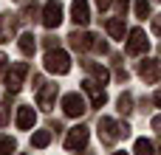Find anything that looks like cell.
<instances>
[{
  "instance_id": "obj_22",
  "label": "cell",
  "mask_w": 161,
  "mask_h": 155,
  "mask_svg": "<svg viewBox=\"0 0 161 155\" xmlns=\"http://www.w3.org/2000/svg\"><path fill=\"white\" fill-rule=\"evenodd\" d=\"M153 31L161 37V14H158V17H153Z\"/></svg>"
},
{
  "instance_id": "obj_2",
  "label": "cell",
  "mask_w": 161,
  "mask_h": 155,
  "mask_svg": "<svg viewBox=\"0 0 161 155\" xmlns=\"http://www.w3.org/2000/svg\"><path fill=\"white\" fill-rule=\"evenodd\" d=\"M25 76H28V65H25V62H14L11 71H8V76H6L8 93H17V90L23 88V79H25Z\"/></svg>"
},
{
  "instance_id": "obj_7",
  "label": "cell",
  "mask_w": 161,
  "mask_h": 155,
  "mask_svg": "<svg viewBox=\"0 0 161 155\" xmlns=\"http://www.w3.org/2000/svg\"><path fill=\"white\" fill-rule=\"evenodd\" d=\"M139 76L144 79V82H158L161 76V62L158 59H144V62H139Z\"/></svg>"
},
{
  "instance_id": "obj_16",
  "label": "cell",
  "mask_w": 161,
  "mask_h": 155,
  "mask_svg": "<svg viewBox=\"0 0 161 155\" xmlns=\"http://www.w3.org/2000/svg\"><path fill=\"white\" fill-rule=\"evenodd\" d=\"M17 45H20V51H23V54H34V48H37V40H34V34H23Z\"/></svg>"
},
{
  "instance_id": "obj_18",
  "label": "cell",
  "mask_w": 161,
  "mask_h": 155,
  "mask_svg": "<svg viewBox=\"0 0 161 155\" xmlns=\"http://www.w3.org/2000/svg\"><path fill=\"white\" fill-rule=\"evenodd\" d=\"M136 155H156V147H153L147 138H139V141H136Z\"/></svg>"
},
{
  "instance_id": "obj_28",
  "label": "cell",
  "mask_w": 161,
  "mask_h": 155,
  "mask_svg": "<svg viewBox=\"0 0 161 155\" xmlns=\"http://www.w3.org/2000/svg\"><path fill=\"white\" fill-rule=\"evenodd\" d=\"M156 104H158V107H161V90H158V93H156Z\"/></svg>"
},
{
  "instance_id": "obj_13",
  "label": "cell",
  "mask_w": 161,
  "mask_h": 155,
  "mask_svg": "<svg viewBox=\"0 0 161 155\" xmlns=\"http://www.w3.org/2000/svg\"><path fill=\"white\" fill-rule=\"evenodd\" d=\"M54 96H57V85H42L40 88V93H37V102H40V107H51V102H54Z\"/></svg>"
},
{
  "instance_id": "obj_30",
  "label": "cell",
  "mask_w": 161,
  "mask_h": 155,
  "mask_svg": "<svg viewBox=\"0 0 161 155\" xmlns=\"http://www.w3.org/2000/svg\"><path fill=\"white\" fill-rule=\"evenodd\" d=\"M116 155H127V152H116Z\"/></svg>"
},
{
  "instance_id": "obj_27",
  "label": "cell",
  "mask_w": 161,
  "mask_h": 155,
  "mask_svg": "<svg viewBox=\"0 0 161 155\" xmlns=\"http://www.w3.org/2000/svg\"><path fill=\"white\" fill-rule=\"evenodd\" d=\"M3 68H6V56L0 54V73H3Z\"/></svg>"
},
{
  "instance_id": "obj_25",
  "label": "cell",
  "mask_w": 161,
  "mask_h": 155,
  "mask_svg": "<svg viewBox=\"0 0 161 155\" xmlns=\"http://www.w3.org/2000/svg\"><path fill=\"white\" fill-rule=\"evenodd\" d=\"M96 6H99V8H108V6H110V0H96Z\"/></svg>"
},
{
  "instance_id": "obj_14",
  "label": "cell",
  "mask_w": 161,
  "mask_h": 155,
  "mask_svg": "<svg viewBox=\"0 0 161 155\" xmlns=\"http://www.w3.org/2000/svg\"><path fill=\"white\" fill-rule=\"evenodd\" d=\"M108 34L113 40H125V23H122V17H110L108 20Z\"/></svg>"
},
{
  "instance_id": "obj_10",
  "label": "cell",
  "mask_w": 161,
  "mask_h": 155,
  "mask_svg": "<svg viewBox=\"0 0 161 155\" xmlns=\"http://www.w3.org/2000/svg\"><path fill=\"white\" fill-rule=\"evenodd\" d=\"M34 119H37V113H34V107H17V127L20 130H31L34 127Z\"/></svg>"
},
{
  "instance_id": "obj_9",
  "label": "cell",
  "mask_w": 161,
  "mask_h": 155,
  "mask_svg": "<svg viewBox=\"0 0 161 155\" xmlns=\"http://www.w3.org/2000/svg\"><path fill=\"white\" fill-rule=\"evenodd\" d=\"M85 144H88V127H74L68 133V138H65V147L68 150H82Z\"/></svg>"
},
{
  "instance_id": "obj_24",
  "label": "cell",
  "mask_w": 161,
  "mask_h": 155,
  "mask_svg": "<svg viewBox=\"0 0 161 155\" xmlns=\"http://www.w3.org/2000/svg\"><path fill=\"white\" fill-rule=\"evenodd\" d=\"M3 25H6V17H0V42L6 40V34H3Z\"/></svg>"
},
{
  "instance_id": "obj_15",
  "label": "cell",
  "mask_w": 161,
  "mask_h": 155,
  "mask_svg": "<svg viewBox=\"0 0 161 155\" xmlns=\"http://www.w3.org/2000/svg\"><path fill=\"white\" fill-rule=\"evenodd\" d=\"M85 68L93 73V79L99 82V85H105L108 79H110V73H108V68H102V65H96V62H85Z\"/></svg>"
},
{
  "instance_id": "obj_11",
  "label": "cell",
  "mask_w": 161,
  "mask_h": 155,
  "mask_svg": "<svg viewBox=\"0 0 161 155\" xmlns=\"http://www.w3.org/2000/svg\"><path fill=\"white\" fill-rule=\"evenodd\" d=\"M68 40H71V45H74L76 51H88V48H93V34H79V31H74Z\"/></svg>"
},
{
  "instance_id": "obj_5",
  "label": "cell",
  "mask_w": 161,
  "mask_h": 155,
  "mask_svg": "<svg viewBox=\"0 0 161 155\" xmlns=\"http://www.w3.org/2000/svg\"><path fill=\"white\" fill-rule=\"evenodd\" d=\"M99 136H102L105 144H113L116 138H122V124H116L113 119L102 116V119H99Z\"/></svg>"
},
{
  "instance_id": "obj_4",
  "label": "cell",
  "mask_w": 161,
  "mask_h": 155,
  "mask_svg": "<svg viewBox=\"0 0 161 155\" xmlns=\"http://www.w3.org/2000/svg\"><path fill=\"white\" fill-rule=\"evenodd\" d=\"M62 110H65V116L76 119V116H82L88 110V104H85V99L79 93H68V96H62Z\"/></svg>"
},
{
  "instance_id": "obj_3",
  "label": "cell",
  "mask_w": 161,
  "mask_h": 155,
  "mask_svg": "<svg viewBox=\"0 0 161 155\" xmlns=\"http://www.w3.org/2000/svg\"><path fill=\"white\" fill-rule=\"evenodd\" d=\"M42 23H45V28H57V25L62 23V3H59V0H48V3H45V8H42Z\"/></svg>"
},
{
  "instance_id": "obj_20",
  "label": "cell",
  "mask_w": 161,
  "mask_h": 155,
  "mask_svg": "<svg viewBox=\"0 0 161 155\" xmlns=\"http://www.w3.org/2000/svg\"><path fill=\"white\" fill-rule=\"evenodd\" d=\"M119 110H122V113H130V110H133V96H130V93H122V96H119Z\"/></svg>"
},
{
  "instance_id": "obj_1",
  "label": "cell",
  "mask_w": 161,
  "mask_h": 155,
  "mask_svg": "<svg viewBox=\"0 0 161 155\" xmlns=\"http://www.w3.org/2000/svg\"><path fill=\"white\" fill-rule=\"evenodd\" d=\"M45 71L57 73V76L68 73L71 71V56L65 51H59V48H48V54H45Z\"/></svg>"
},
{
  "instance_id": "obj_29",
  "label": "cell",
  "mask_w": 161,
  "mask_h": 155,
  "mask_svg": "<svg viewBox=\"0 0 161 155\" xmlns=\"http://www.w3.org/2000/svg\"><path fill=\"white\" fill-rule=\"evenodd\" d=\"M156 155H161V141H158V152H156Z\"/></svg>"
},
{
  "instance_id": "obj_12",
  "label": "cell",
  "mask_w": 161,
  "mask_h": 155,
  "mask_svg": "<svg viewBox=\"0 0 161 155\" xmlns=\"http://www.w3.org/2000/svg\"><path fill=\"white\" fill-rule=\"evenodd\" d=\"M82 88L91 93V99H93V107H102L105 102H108V96H105V90H96V82H91V79H85L82 82Z\"/></svg>"
},
{
  "instance_id": "obj_26",
  "label": "cell",
  "mask_w": 161,
  "mask_h": 155,
  "mask_svg": "<svg viewBox=\"0 0 161 155\" xmlns=\"http://www.w3.org/2000/svg\"><path fill=\"white\" fill-rule=\"evenodd\" d=\"M153 127H156V130H161V116H156V119H153Z\"/></svg>"
},
{
  "instance_id": "obj_17",
  "label": "cell",
  "mask_w": 161,
  "mask_h": 155,
  "mask_svg": "<svg viewBox=\"0 0 161 155\" xmlns=\"http://www.w3.org/2000/svg\"><path fill=\"white\" fill-rule=\"evenodd\" d=\"M31 144H34V147H40V150H42V147H48V144H51V130H37V133H34V138H31Z\"/></svg>"
},
{
  "instance_id": "obj_8",
  "label": "cell",
  "mask_w": 161,
  "mask_h": 155,
  "mask_svg": "<svg viewBox=\"0 0 161 155\" xmlns=\"http://www.w3.org/2000/svg\"><path fill=\"white\" fill-rule=\"evenodd\" d=\"M71 20H74L76 25H88V23H91L88 0H74V3H71Z\"/></svg>"
},
{
  "instance_id": "obj_19",
  "label": "cell",
  "mask_w": 161,
  "mask_h": 155,
  "mask_svg": "<svg viewBox=\"0 0 161 155\" xmlns=\"http://www.w3.org/2000/svg\"><path fill=\"white\" fill-rule=\"evenodd\" d=\"M14 150H17V144H14V138H0V155H14Z\"/></svg>"
},
{
  "instance_id": "obj_6",
  "label": "cell",
  "mask_w": 161,
  "mask_h": 155,
  "mask_svg": "<svg viewBox=\"0 0 161 155\" xmlns=\"http://www.w3.org/2000/svg\"><path fill=\"white\" fill-rule=\"evenodd\" d=\"M150 48V40L142 28H133L130 31V40H127V54H144Z\"/></svg>"
},
{
  "instance_id": "obj_21",
  "label": "cell",
  "mask_w": 161,
  "mask_h": 155,
  "mask_svg": "<svg viewBox=\"0 0 161 155\" xmlns=\"http://www.w3.org/2000/svg\"><path fill=\"white\" fill-rule=\"evenodd\" d=\"M136 17H142V20L150 17V3L147 0H136Z\"/></svg>"
},
{
  "instance_id": "obj_23",
  "label": "cell",
  "mask_w": 161,
  "mask_h": 155,
  "mask_svg": "<svg viewBox=\"0 0 161 155\" xmlns=\"http://www.w3.org/2000/svg\"><path fill=\"white\" fill-rule=\"evenodd\" d=\"M127 3H130V0H116V8H119V11H127Z\"/></svg>"
}]
</instances>
